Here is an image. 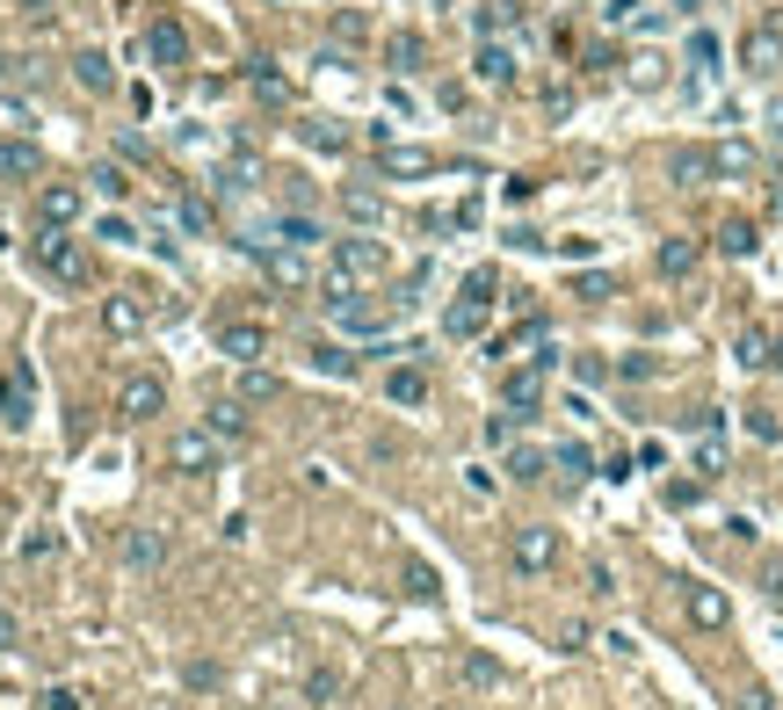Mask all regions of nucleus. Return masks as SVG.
I'll use <instances>...</instances> for the list:
<instances>
[{"label": "nucleus", "instance_id": "a18cd8bd", "mask_svg": "<svg viewBox=\"0 0 783 710\" xmlns=\"http://www.w3.org/2000/svg\"><path fill=\"white\" fill-rule=\"evenodd\" d=\"M689 58L711 73V66H718V36H711V30H696V36H689Z\"/></svg>", "mask_w": 783, "mask_h": 710}, {"label": "nucleus", "instance_id": "0e129e2a", "mask_svg": "<svg viewBox=\"0 0 783 710\" xmlns=\"http://www.w3.org/2000/svg\"><path fill=\"white\" fill-rule=\"evenodd\" d=\"M769 370H783V334H776V341H769Z\"/></svg>", "mask_w": 783, "mask_h": 710}, {"label": "nucleus", "instance_id": "ddd939ff", "mask_svg": "<svg viewBox=\"0 0 783 710\" xmlns=\"http://www.w3.org/2000/svg\"><path fill=\"white\" fill-rule=\"evenodd\" d=\"M117 551H123V566H131V572H160L174 558V544H167V529H123Z\"/></svg>", "mask_w": 783, "mask_h": 710}, {"label": "nucleus", "instance_id": "dca6fc26", "mask_svg": "<svg viewBox=\"0 0 783 710\" xmlns=\"http://www.w3.org/2000/svg\"><path fill=\"white\" fill-rule=\"evenodd\" d=\"M378 167L392 174V182H421V174H435V153H428V145H392V139H384Z\"/></svg>", "mask_w": 783, "mask_h": 710}, {"label": "nucleus", "instance_id": "de8ad7c7", "mask_svg": "<svg viewBox=\"0 0 783 710\" xmlns=\"http://www.w3.org/2000/svg\"><path fill=\"white\" fill-rule=\"evenodd\" d=\"M748 435L754 443H783V420L776 414H748Z\"/></svg>", "mask_w": 783, "mask_h": 710}, {"label": "nucleus", "instance_id": "e433bc0d", "mask_svg": "<svg viewBox=\"0 0 783 710\" xmlns=\"http://www.w3.org/2000/svg\"><path fill=\"white\" fill-rule=\"evenodd\" d=\"M552 465L566 471V479H588V471H595V457H588V443H558V450H552Z\"/></svg>", "mask_w": 783, "mask_h": 710}, {"label": "nucleus", "instance_id": "f3484780", "mask_svg": "<svg viewBox=\"0 0 783 710\" xmlns=\"http://www.w3.org/2000/svg\"><path fill=\"white\" fill-rule=\"evenodd\" d=\"M204 428L218 435V443H254V414H247L240 398H210V414H204Z\"/></svg>", "mask_w": 783, "mask_h": 710}, {"label": "nucleus", "instance_id": "6e6552de", "mask_svg": "<svg viewBox=\"0 0 783 710\" xmlns=\"http://www.w3.org/2000/svg\"><path fill=\"white\" fill-rule=\"evenodd\" d=\"M210 341H218V356H226V363H261V356H269V327H261V319H218V334H210Z\"/></svg>", "mask_w": 783, "mask_h": 710}, {"label": "nucleus", "instance_id": "680f3d73", "mask_svg": "<svg viewBox=\"0 0 783 710\" xmlns=\"http://www.w3.org/2000/svg\"><path fill=\"white\" fill-rule=\"evenodd\" d=\"M740 710H776V703H769V689H748V696H740Z\"/></svg>", "mask_w": 783, "mask_h": 710}, {"label": "nucleus", "instance_id": "f8f14e48", "mask_svg": "<svg viewBox=\"0 0 783 710\" xmlns=\"http://www.w3.org/2000/svg\"><path fill=\"white\" fill-rule=\"evenodd\" d=\"M145 319H153V313H145V297H139V291H109V297H102V334H109V341H131V334H145Z\"/></svg>", "mask_w": 783, "mask_h": 710}, {"label": "nucleus", "instance_id": "4468645a", "mask_svg": "<svg viewBox=\"0 0 783 710\" xmlns=\"http://www.w3.org/2000/svg\"><path fill=\"white\" fill-rule=\"evenodd\" d=\"M682 609H689V624H696V631H726V624H732L726 588H704V580H696V588L682 594Z\"/></svg>", "mask_w": 783, "mask_h": 710}, {"label": "nucleus", "instance_id": "c85d7f7f", "mask_svg": "<svg viewBox=\"0 0 783 710\" xmlns=\"http://www.w3.org/2000/svg\"><path fill=\"white\" fill-rule=\"evenodd\" d=\"M276 392H283L276 370H261V363H247V370H240V406H261V398H276Z\"/></svg>", "mask_w": 783, "mask_h": 710}, {"label": "nucleus", "instance_id": "9d476101", "mask_svg": "<svg viewBox=\"0 0 783 710\" xmlns=\"http://www.w3.org/2000/svg\"><path fill=\"white\" fill-rule=\"evenodd\" d=\"M471 80H479V87H515L522 80V58L508 52L501 36H479V52H471Z\"/></svg>", "mask_w": 783, "mask_h": 710}, {"label": "nucleus", "instance_id": "6e6d98bb", "mask_svg": "<svg viewBox=\"0 0 783 710\" xmlns=\"http://www.w3.org/2000/svg\"><path fill=\"white\" fill-rule=\"evenodd\" d=\"M696 471H704V479H718V471H726V450H718V443H704V450H696Z\"/></svg>", "mask_w": 783, "mask_h": 710}, {"label": "nucleus", "instance_id": "09e8293b", "mask_svg": "<svg viewBox=\"0 0 783 710\" xmlns=\"http://www.w3.org/2000/svg\"><path fill=\"white\" fill-rule=\"evenodd\" d=\"M95 240H109V247H131V240H139V232L123 226V218H102V226H95Z\"/></svg>", "mask_w": 783, "mask_h": 710}, {"label": "nucleus", "instance_id": "a878e982", "mask_svg": "<svg viewBox=\"0 0 783 710\" xmlns=\"http://www.w3.org/2000/svg\"><path fill=\"white\" fill-rule=\"evenodd\" d=\"M754 247H762V232H754V218H726V226H718V254L748 261Z\"/></svg>", "mask_w": 783, "mask_h": 710}, {"label": "nucleus", "instance_id": "13d9d810", "mask_svg": "<svg viewBox=\"0 0 783 710\" xmlns=\"http://www.w3.org/2000/svg\"><path fill=\"white\" fill-rule=\"evenodd\" d=\"M174 210H182V226H189V232H210V218H204V204H196V196H182Z\"/></svg>", "mask_w": 783, "mask_h": 710}, {"label": "nucleus", "instance_id": "1a4fd4ad", "mask_svg": "<svg viewBox=\"0 0 783 710\" xmlns=\"http://www.w3.org/2000/svg\"><path fill=\"white\" fill-rule=\"evenodd\" d=\"M544 370H552V356H530V363H515L501 378V406H515V414H537L544 406Z\"/></svg>", "mask_w": 783, "mask_h": 710}, {"label": "nucleus", "instance_id": "393cba45", "mask_svg": "<svg viewBox=\"0 0 783 710\" xmlns=\"http://www.w3.org/2000/svg\"><path fill=\"white\" fill-rule=\"evenodd\" d=\"M675 182H682V189L718 182V174H711V145H682V153H675Z\"/></svg>", "mask_w": 783, "mask_h": 710}, {"label": "nucleus", "instance_id": "5fc2aeb1", "mask_svg": "<svg viewBox=\"0 0 783 710\" xmlns=\"http://www.w3.org/2000/svg\"><path fill=\"white\" fill-rule=\"evenodd\" d=\"M334 36H341V44H356V36H363V15H356V8H341V15H334Z\"/></svg>", "mask_w": 783, "mask_h": 710}, {"label": "nucleus", "instance_id": "c756f323", "mask_svg": "<svg viewBox=\"0 0 783 710\" xmlns=\"http://www.w3.org/2000/svg\"><path fill=\"white\" fill-rule=\"evenodd\" d=\"M247 87H254L261 102H283V95H291V80H283L269 58H247Z\"/></svg>", "mask_w": 783, "mask_h": 710}, {"label": "nucleus", "instance_id": "49530a36", "mask_svg": "<svg viewBox=\"0 0 783 710\" xmlns=\"http://www.w3.org/2000/svg\"><path fill=\"white\" fill-rule=\"evenodd\" d=\"M574 378H580V384H602V378H617V370H609L602 356H574Z\"/></svg>", "mask_w": 783, "mask_h": 710}, {"label": "nucleus", "instance_id": "bf43d9fd", "mask_svg": "<svg viewBox=\"0 0 783 710\" xmlns=\"http://www.w3.org/2000/svg\"><path fill=\"white\" fill-rule=\"evenodd\" d=\"M305 689H313V703H327V696H334V689H341V675H327V667H319V675H313V681H305Z\"/></svg>", "mask_w": 783, "mask_h": 710}, {"label": "nucleus", "instance_id": "6ab92c4d", "mask_svg": "<svg viewBox=\"0 0 783 710\" xmlns=\"http://www.w3.org/2000/svg\"><path fill=\"white\" fill-rule=\"evenodd\" d=\"M696 261H704V240H682V232H675V240H661V247H653V269H661L667 283L696 276Z\"/></svg>", "mask_w": 783, "mask_h": 710}, {"label": "nucleus", "instance_id": "58836bf2", "mask_svg": "<svg viewBox=\"0 0 783 710\" xmlns=\"http://www.w3.org/2000/svg\"><path fill=\"white\" fill-rule=\"evenodd\" d=\"M645 22V0H602V30H631Z\"/></svg>", "mask_w": 783, "mask_h": 710}, {"label": "nucleus", "instance_id": "a211bd4d", "mask_svg": "<svg viewBox=\"0 0 783 710\" xmlns=\"http://www.w3.org/2000/svg\"><path fill=\"white\" fill-rule=\"evenodd\" d=\"M269 240H276V247H297V254H305V247H319V240H327V226H319L313 210H276Z\"/></svg>", "mask_w": 783, "mask_h": 710}, {"label": "nucleus", "instance_id": "864d4df0", "mask_svg": "<svg viewBox=\"0 0 783 710\" xmlns=\"http://www.w3.org/2000/svg\"><path fill=\"white\" fill-rule=\"evenodd\" d=\"M762 594H769V602H783V558H762Z\"/></svg>", "mask_w": 783, "mask_h": 710}, {"label": "nucleus", "instance_id": "f704fd0d", "mask_svg": "<svg viewBox=\"0 0 783 710\" xmlns=\"http://www.w3.org/2000/svg\"><path fill=\"white\" fill-rule=\"evenodd\" d=\"M457 675H465L471 689H493V681H501V659H487V653H465V659H457Z\"/></svg>", "mask_w": 783, "mask_h": 710}, {"label": "nucleus", "instance_id": "473e14b6", "mask_svg": "<svg viewBox=\"0 0 783 710\" xmlns=\"http://www.w3.org/2000/svg\"><path fill=\"white\" fill-rule=\"evenodd\" d=\"M218 182H226V189H254V182H261V153H232Z\"/></svg>", "mask_w": 783, "mask_h": 710}, {"label": "nucleus", "instance_id": "69168bd1", "mask_svg": "<svg viewBox=\"0 0 783 710\" xmlns=\"http://www.w3.org/2000/svg\"><path fill=\"white\" fill-rule=\"evenodd\" d=\"M675 8H704V0H675Z\"/></svg>", "mask_w": 783, "mask_h": 710}, {"label": "nucleus", "instance_id": "4c0bfd02", "mask_svg": "<svg viewBox=\"0 0 783 710\" xmlns=\"http://www.w3.org/2000/svg\"><path fill=\"white\" fill-rule=\"evenodd\" d=\"M36 710H87V689H73V681H52V689L36 696Z\"/></svg>", "mask_w": 783, "mask_h": 710}, {"label": "nucleus", "instance_id": "423d86ee", "mask_svg": "<svg viewBox=\"0 0 783 710\" xmlns=\"http://www.w3.org/2000/svg\"><path fill=\"white\" fill-rule=\"evenodd\" d=\"M740 66H748L754 80H776V73H783V8L740 36Z\"/></svg>", "mask_w": 783, "mask_h": 710}, {"label": "nucleus", "instance_id": "0eeeda50", "mask_svg": "<svg viewBox=\"0 0 783 710\" xmlns=\"http://www.w3.org/2000/svg\"><path fill=\"white\" fill-rule=\"evenodd\" d=\"M80 210H87L80 182H44V189H36V232H73Z\"/></svg>", "mask_w": 783, "mask_h": 710}, {"label": "nucleus", "instance_id": "cd10ccee", "mask_svg": "<svg viewBox=\"0 0 783 710\" xmlns=\"http://www.w3.org/2000/svg\"><path fill=\"white\" fill-rule=\"evenodd\" d=\"M544 471H552V457H544V450H530V443H515V450H508V479H515V485H537Z\"/></svg>", "mask_w": 783, "mask_h": 710}, {"label": "nucleus", "instance_id": "052dcab7", "mask_svg": "<svg viewBox=\"0 0 783 710\" xmlns=\"http://www.w3.org/2000/svg\"><path fill=\"white\" fill-rule=\"evenodd\" d=\"M22 638V624H15V609H0V653H8V645Z\"/></svg>", "mask_w": 783, "mask_h": 710}, {"label": "nucleus", "instance_id": "2f4dec72", "mask_svg": "<svg viewBox=\"0 0 783 710\" xmlns=\"http://www.w3.org/2000/svg\"><path fill=\"white\" fill-rule=\"evenodd\" d=\"M631 87H639V95L667 87V58H661V52H639V58H631Z\"/></svg>", "mask_w": 783, "mask_h": 710}, {"label": "nucleus", "instance_id": "37998d69", "mask_svg": "<svg viewBox=\"0 0 783 710\" xmlns=\"http://www.w3.org/2000/svg\"><path fill=\"white\" fill-rule=\"evenodd\" d=\"M406 594H414V602H435V594H443V588H435V572L421 566V558H406Z\"/></svg>", "mask_w": 783, "mask_h": 710}, {"label": "nucleus", "instance_id": "8fccbe9b", "mask_svg": "<svg viewBox=\"0 0 783 710\" xmlns=\"http://www.w3.org/2000/svg\"><path fill=\"white\" fill-rule=\"evenodd\" d=\"M95 182H102V196H131V174L123 167H95Z\"/></svg>", "mask_w": 783, "mask_h": 710}, {"label": "nucleus", "instance_id": "72a5a7b5", "mask_svg": "<svg viewBox=\"0 0 783 710\" xmlns=\"http://www.w3.org/2000/svg\"><path fill=\"white\" fill-rule=\"evenodd\" d=\"M732 356H740V363H748V370H769V334H762V327H740V341H732Z\"/></svg>", "mask_w": 783, "mask_h": 710}, {"label": "nucleus", "instance_id": "4d7b16f0", "mask_svg": "<svg viewBox=\"0 0 783 710\" xmlns=\"http://www.w3.org/2000/svg\"><path fill=\"white\" fill-rule=\"evenodd\" d=\"M218 681H226V675H218L210 659H189V689H218Z\"/></svg>", "mask_w": 783, "mask_h": 710}, {"label": "nucleus", "instance_id": "603ef678", "mask_svg": "<svg viewBox=\"0 0 783 710\" xmlns=\"http://www.w3.org/2000/svg\"><path fill=\"white\" fill-rule=\"evenodd\" d=\"M588 594H617V572H609V558H595V566H588Z\"/></svg>", "mask_w": 783, "mask_h": 710}, {"label": "nucleus", "instance_id": "2eb2a0df", "mask_svg": "<svg viewBox=\"0 0 783 710\" xmlns=\"http://www.w3.org/2000/svg\"><path fill=\"white\" fill-rule=\"evenodd\" d=\"M261 276L276 283V291H305V283H313V269H305V254H297V247H261Z\"/></svg>", "mask_w": 783, "mask_h": 710}, {"label": "nucleus", "instance_id": "4be33fe9", "mask_svg": "<svg viewBox=\"0 0 783 710\" xmlns=\"http://www.w3.org/2000/svg\"><path fill=\"white\" fill-rule=\"evenodd\" d=\"M384 398H392V406H428V370L421 363L384 370Z\"/></svg>", "mask_w": 783, "mask_h": 710}, {"label": "nucleus", "instance_id": "a19ab883", "mask_svg": "<svg viewBox=\"0 0 783 710\" xmlns=\"http://www.w3.org/2000/svg\"><path fill=\"white\" fill-rule=\"evenodd\" d=\"M574 297L580 305H602V297H617V276H602V269H595V276H574Z\"/></svg>", "mask_w": 783, "mask_h": 710}, {"label": "nucleus", "instance_id": "f257e3e1", "mask_svg": "<svg viewBox=\"0 0 783 710\" xmlns=\"http://www.w3.org/2000/svg\"><path fill=\"white\" fill-rule=\"evenodd\" d=\"M30 254H36V269L52 283H66V291H87V283H95V254H87V240H73V232H36Z\"/></svg>", "mask_w": 783, "mask_h": 710}, {"label": "nucleus", "instance_id": "412c9836", "mask_svg": "<svg viewBox=\"0 0 783 710\" xmlns=\"http://www.w3.org/2000/svg\"><path fill=\"white\" fill-rule=\"evenodd\" d=\"M754 167H762V160H754L748 139H718V145H711V174H718V182H748Z\"/></svg>", "mask_w": 783, "mask_h": 710}, {"label": "nucleus", "instance_id": "20e7f679", "mask_svg": "<svg viewBox=\"0 0 783 710\" xmlns=\"http://www.w3.org/2000/svg\"><path fill=\"white\" fill-rule=\"evenodd\" d=\"M117 414L131 420V428L160 420V414H167V378H160V370H131V378L117 384Z\"/></svg>", "mask_w": 783, "mask_h": 710}, {"label": "nucleus", "instance_id": "f03ea898", "mask_svg": "<svg viewBox=\"0 0 783 710\" xmlns=\"http://www.w3.org/2000/svg\"><path fill=\"white\" fill-rule=\"evenodd\" d=\"M218 457H226V443H218L210 428H174L167 435V471L174 479H210Z\"/></svg>", "mask_w": 783, "mask_h": 710}, {"label": "nucleus", "instance_id": "9b49d317", "mask_svg": "<svg viewBox=\"0 0 783 710\" xmlns=\"http://www.w3.org/2000/svg\"><path fill=\"white\" fill-rule=\"evenodd\" d=\"M145 58H153V66H189V30H182V22L174 15H153L145 22Z\"/></svg>", "mask_w": 783, "mask_h": 710}, {"label": "nucleus", "instance_id": "e2e57ef3", "mask_svg": "<svg viewBox=\"0 0 783 710\" xmlns=\"http://www.w3.org/2000/svg\"><path fill=\"white\" fill-rule=\"evenodd\" d=\"M22 15H36V22H44V15H52V0H22Z\"/></svg>", "mask_w": 783, "mask_h": 710}, {"label": "nucleus", "instance_id": "39448f33", "mask_svg": "<svg viewBox=\"0 0 783 710\" xmlns=\"http://www.w3.org/2000/svg\"><path fill=\"white\" fill-rule=\"evenodd\" d=\"M487 313H493V269H479V276H465V297L450 305L443 334H450V341H471V334H487Z\"/></svg>", "mask_w": 783, "mask_h": 710}, {"label": "nucleus", "instance_id": "79ce46f5", "mask_svg": "<svg viewBox=\"0 0 783 710\" xmlns=\"http://www.w3.org/2000/svg\"><path fill=\"white\" fill-rule=\"evenodd\" d=\"M515 15H522L515 0H493V8H479V36H501V30H508V22H515Z\"/></svg>", "mask_w": 783, "mask_h": 710}, {"label": "nucleus", "instance_id": "ea45409f", "mask_svg": "<svg viewBox=\"0 0 783 710\" xmlns=\"http://www.w3.org/2000/svg\"><path fill=\"white\" fill-rule=\"evenodd\" d=\"M609 370H617L624 384H645V378H661V356H617Z\"/></svg>", "mask_w": 783, "mask_h": 710}, {"label": "nucleus", "instance_id": "c9c22d12", "mask_svg": "<svg viewBox=\"0 0 783 710\" xmlns=\"http://www.w3.org/2000/svg\"><path fill=\"white\" fill-rule=\"evenodd\" d=\"M313 370H319V378H356V370H363V356H348V348H319Z\"/></svg>", "mask_w": 783, "mask_h": 710}, {"label": "nucleus", "instance_id": "c03bdc74", "mask_svg": "<svg viewBox=\"0 0 783 710\" xmlns=\"http://www.w3.org/2000/svg\"><path fill=\"white\" fill-rule=\"evenodd\" d=\"M522 420H530V414H515V406H508V414H493V420H487V443H515Z\"/></svg>", "mask_w": 783, "mask_h": 710}, {"label": "nucleus", "instance_id": "3c124183", "mask_svg": "<svg viewBox=\"0 0 783 710\" xmlns=\"http://www.w3.org/2000/svg\"><path fill=\"white\" fill-rule=\"evenodd\" d=\"M696 493H704V479H675L667 485V507H696Z\"/></svg>", "mask_w": 783, "mask_h": 710}, {"label": "nucleus", "instance_id": "b1692460", "mask_svg": "<svg viewBox=\"0 0 783 710\" xmlns=\"http://www.w3.org/2000/svg\"><path fill=\"white\" fill-rule=\"evenodd\" d=\"M384 66H392V73H421V66H428V44H421L414 30H392V36H384Z\"/></svg>", "mask_w": 783, "mask_h": 710}, {"label": "nucleus", "instance_id": "bb28decb", "mask_svg": "<svg viewBox=\"0 0 783 710\" xmlns=\"http://www.w3.org/2000/svg\"><path fill=\"white\" fill-rule=\"evenodd\" d=\"M73 80H80L87 95H109V87H117V73H109L102 52H73Z\"/></svg>", "mask_w": 783, "mask_h": 710}, {"label": "nucleus", "instance_id": "aec40b11", "mask_svg": "<svg viewBox=\"0 0 783 710\" xmlns=\"http://www.w3.org/2000/svg\"><path fill=\"white\" fill-rule=\"evenodd\" d=\"M334 319H341L348 334H384L392 319H400V305H370V297H348V305H334Z\"/></svg>", "mask_w": 783, "mask_h": 710}, {"label": "nucleus", "instance_id": "7c9ffc66", "mask_svg": "<svg viewBox=\"0 0 783 710\" xmlns=\"http://www.w3.org/2000/svg\"><path fill=\"white\" fill-rule=\"evenodd\" d=\"M341 210L356 218V226H378V218H384V196H378V189H341Z\"/></svg>", "mask_w": 783, "mask_h": 710}, {"label": "nucleus", "instance_id": "5701e85b", "mask_svg": "<svg viewBox=\"0 0 783 710\" xmlns=\"http://www.w3.org/2000/svg\"><path fill=\"white\" fill-rule=\"evenodd\" d=\"M30 174H44V153L30 139H0V182H30Z\"/></svg>", "mask_w": 783, "mask_h": 710}, {"label": "nucleus", "instance_id": "7ed1b4c3", "mask_svg": "<svg viewBox=\"0 0 783 710\" xmlns=\"http://www.w3.org/2000/svg\"><path fill=\"white\" fill-rule=\"evenodd\" d=\"M558 551H566V544H558V529H544V522H522L515 537H508V566H515L522 580H544V572L558 566Z\"/></svg>", "mask_w": 783, "mask_h": 710}]
</instances>
